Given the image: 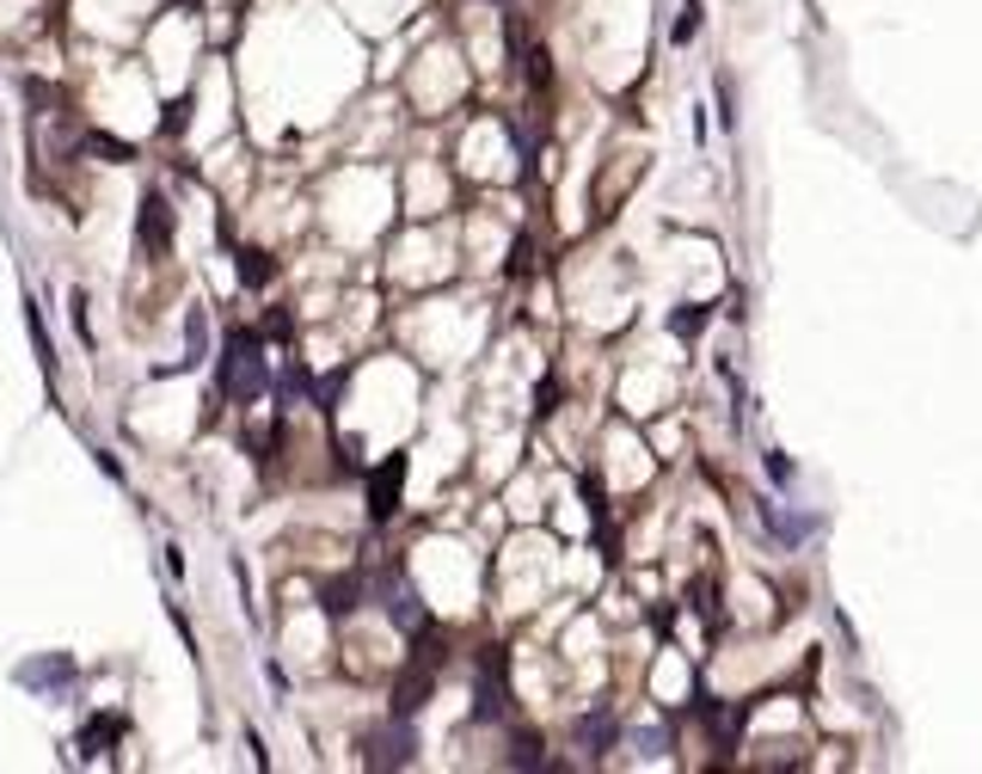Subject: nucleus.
Returning <instances> with one entry per match:
<instances>
[{
    "mask_svg": "<svg viewBox=\"0 0 982 774\" xmlns=\"http://www.w3.org/2000/svg\"><path fill=\"white\" fill-rule=\"evenodd\" d=\"M270 381V357L258 350L253 333H234L222 350V394H234V400H258Z\"/></svg>",
    "mask_w": 982,
    "mask_h": 774,
    "instance_id": "1",
    "label": "nucleus"
},
{
    "mask_svg": "<svg viewBox=\"0 0 982 774\" xmlns=\"http://www.w3.org/2000/svg\"><path fill=\"white\" fill-rule=\"evenodd\" d=\"M412 756H418L412 720H393V725H381V732L362 737V762H369V768H406Z\"/></svg>",
    "mask_w": 982,
    "mask_h": 774,
    "instance_id": "2",
    "label": "nucleus"
},
{
    "mask_svg": "<svg viewBox=\"0 0 982 774\" xmlns=\"http://www.w3.org/2000/svg\"><path fill=\"white\" fill-rule=\"evenodd\" d=\"M399 480H406V455H387L381 468L369 473V517L387 522L399 510Z\"/></svg>",
    "mask_w": 982,
    "mask_h": 774,
    "instance_id": "3",
    "label": "nucleus"
},
{
    "mask_svg": "<svg viewBox=\"0 0 982 774\" xmlns=\"http://www.w3.org/2000/svg\"><path fill=\"white\" fill-rule=\"evenodd\" d=\"M13 682H25V689H38V694H55V689H68V682H74V658H68V652L31 658V664L13 670Z\"/></svg>",
    "mask_w": 982,
    "mask_h": 774,
    "instance_id": "4",
    "label": "nucleus"
},
{
    "mask_svg": "<svg viewBox=\"0 0 982 774\" xmlns=\"http://www.w3.org/2000/svg\"><path fill=\"white\" fill-rule=\"evenodd\" d=\"M473 720H504V652L485 645V664H479V707Z\"/></svg>",
    "mask_w": 982,
    "mask_h": 774,
    "instance_id": "5",
    "label": "nucleus"
},
{
    "mask_svg": "<svg viewBox=\"0 0 982 774\" xmlns=\"http://www.w3.org/2000/svg\"><path fill=\"white\" fill-rule=\"evenodd\" d=\"M142 253H173V210L160 191L142 197Z\"/></svg>",
    "mask_w": 982,
    "mask_h": 774,
    "instance_id": "6",
    "label": "nucleus"
},
{
    "mask_svg": "<svg viewBox=\"0 0 982 774\" xmlns=\"http://www.w3.org/2000/svg\"><path fill=\"white\" fill-rule=\"evenodd\" d=\"M430 682H437V670L412 658V670H406V676H399V689H393V720H412V713L424 707V701H430Z\"/></svg>",
    "mask_w": 982,
    "mask_h": 774,
    "instance_id": "7",
    "label": "nucleus"
},
{
    "mask_svg": "<svg viewBox=\"0 0 982 774\" xmlns=\"http://www.w3.org/2000/svg\"><path fill=\"white\" fill-rule=\"evenodd\" d=\"M571 737H577V750H584V756H608V750H614V713H608V707L584 713V720L571 725Z\"/></svg>",
    "mask_w": 982,
    "mask_h": 774,
    "instance_id": "8",
    "label": "nucleus"
},
{
    "mask_svg": "<svg viewBox=\"0 0 982 774\" xmlns=\"http://www.w3.org/2000/svg\"><path fill=\"white\" fill-rule=\"evenodd\" d=\"M319 602H326V614H350V609L362 602V578H357V572L333 578V584L319 590Z\"/></svg>",
    "mask_w": 982,
    "mask_h": 774,
    "instance_id": "9",
    "label": "nucleus"
},
{
    "mask_svg": "<svg viewBox=\"0 0 982 774\" xmlns=\"http://www.w3.org/2000/svg\"><path fill=\"white\" fill-rule=\"evenodd\" d=\"M117 737H123V720H117V713H99V720H86V732H80V750L99 756V750L117 744Z\"/></svg>",
    "mask_w": 982,
    "mask_h": 774,
    "instance_id": "10",
    "label": "nucleus"
},
{
    "mask_svg": "<svg viewBox=\"0 0 982 774\" xmlns=\"http://www.w3.org/2000/svg\"><path fill=\"white\" fill-rule=\"evenodd\" d=\"M387 614H393V621H399V628H406V633H418V628H424V602H418V597H412V590H406V584H399L393 597H387Z\"/></svg>",
    "mask_w": 982,
    "mask_h": 774,
    "instance_id": "11",
    "label": "nucleus"
},
{
    "mask_svg": "<svg viewBox=\"0 0 982 774\" xmlns=\"http://www.w3.org/2000/svg\"><path fill=\"white\" fill-rule=\"evenodd\" d=\"M768 529L780 534L786 548H798V541L810 534V517H786V510H774V505H768Z\"/></svg>",
    "mask_w": 982,
    "mask_h": 774,
    "instance_id": "12",
    "label": "nucleus"
},
{
    "mask_svg": "<svg viewBox=\"0 0 982 774\" xmlns=\"http://www.w3.org/2000/svg\"><path fill=\"white\" fill-rule=\"evenodd\" d=\"M191 130V99H173V105L160 111V135L173 142V135H185Z\"/></svg>",
    "mask_w": 982,
    "mask_h": 774,
    "instance_id": "13",
    "label": "nucleus"
},
{
    "mask_svg": "<svg viewBox=\"0 0 982 774\" xmlns=\"http://www.w3.org/2000/svg\"><path fill=\"white\" fill-rule=\"evenodd\" d=\"M239 277L253 283V289H258V283H270V258L258 253V246H246V253H239Z\"/></svg>",
    "mask_w": 982,
    "mask_h": 774,
    "instance_id": "14",
    "label": "nucleus"
},
{
    "mask_svg": "<svg viewBox=\"0 0 982 774\" xmlns=\"http://www.w3.org/2000/svg\"><path fill=\"white\" fill-rule=\"evenodd\" d=\"M185 345H191L185 363H203V350H209V326H203V314H191V320H185Z\"/></svg>",
    "mask_w": 982,
    "mask_h": 774,
    "instance_id": "15",
    "label": "nucleus"
},
{
    "mask_svg": "<svg viewBox=\"0 0 982 774\" xmlns=\"http://www.w3.org/2000/svg\"><path fill=\"white\" fill-rule=\"evenodd\" d=\"M86 147H93V154H105V161H135V147H130V142H111V135H86Z\"/></svg>",
    "mask_w": 982,
    "mask_h": 774,
    "instance_id": "16",
    "label": "nucleus"
},
{
    "mask_svg": "<svg viewBox=\"0 0 982 774\" xmlns=\"http://www.w3.org/2000/svg\"><path fill=\"white\" fill-rule=\"evenodd\" d=\"M669 326H676L682 338H694V333H700V326H706V307H682V314H676V320H669Z\"/></svg>",
    "mask_w": 982,
    "mask_h": 774,
    "instance_id": "17",
    "label": "nucleus"
},
{
    "mask_svg": "<svg viewBox=\"0 0 982 774\" xmlns=\"http://www.w3.org/2000/svg\"><path fill=\"white\" fill-rule=\"evenodd\" d=\"M510 762H516V768H534V762H541V744H534V737H516V750H510Z\"/></svg>",
    "mask_w": 982,
    "mask_h": 774,
    "instance_id": "18",
    "label": "nucleus"
},
{
    "mask_svg": "<svg viewBox=\"0 0 982 774\" xmlns=\"http://www.w3.org/2000/svg\"><path fill=\"white\" fill-rule=\"evenodd\" d=\"M694 31H700V13H694V0H688V13H682V19H676V43H688V38H694Z\"/></svg>",
    "mask_w": 982,
    "mask_h": 774,
    "instance_id": "19",
    "label": "nucleus"
},
{
    "mask_svg": "<svg viewBox=\"0 0 982 774\" xmlns=\"http://www.w3.org/2000/svg\"><path fill=\"white\" fill-rule=\"evenodd\" d=\"M295 394H307V375L301 369H283V400H295Z\"/></svg>",
    "mask_w": 982,
    "mask_h": 774,
    "instance_id": "20",
    "label": "nucleus"
},
{
    "mask_svg": "<svg viewBox=\"0 0 982 774\" xmlns=\"http://www.w3.org/2000/svg\"><path fill=\"white\" fill-rule=\"evenodd\" d=\"M185 7H197V0H185Z\"/></svg>",
    "mask_w": 982,
    "mask_h": 774,
    "instance_id": "21",
    "label": "nucleus"
}]
</instances>
